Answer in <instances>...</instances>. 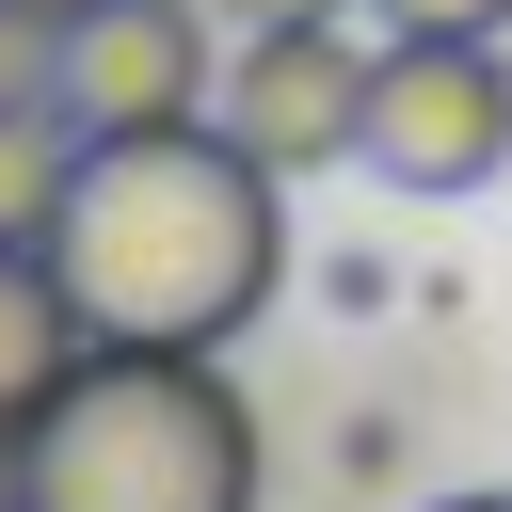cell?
<instances>
[{
	"label": "cell",
	"mask_w": 512,
	"mask_h": 512,
	"mask_svg": "<svg viewBox=\"0 0 512 512\" xmlns=\"http://www.w3.org/2000/svg\"><path fill=\"white\" fill-rule=\"evenodd\" d=\"M64 32H80V16H48V0H0V96H64Z\"/></svg>",
	"instance_id": "cell-8"
},
{
	"label": "cell",
	"mask_w": 512,
	"mask_h": 512,
	"mask_svg": "<svg viewBox=\"0 0 512 512\" xmlns=\"http://www.w3.org/2000/svg\"><path fill=\"white\" fill-rule=\"evenodd\" d=\"M224 0H96L80 32H64V112L112 144V128H176V112H208L224 96Z\"/></svg>",
	"instance_id": "cell-5"
},
{
	"label": "cell",
	"mask_w": 512,
	"mask_h": 512,
	"mask_svg": "<svg viewBox=\"0 0 512 512\" xmlns=\"http://www.w3.org/2000/svg\"><path fill=\"white\" fill-rule=\"evenodd\" d=\"M368 80H384V48H368L352 16H304V32H240L208 112H224L272 176H320V160H368Z\"/></svg>",
	"instance_id": "cell-4"
},
{
	"label": "cell",
	"mask_w": 512,
	"mask_h": 512,
	"mask_svg": "<svg viewBox=\"0 0 512 512\" xmlns=\"http://www.w3.org/2000/svg\"><path fill=\"white\" fill-rule=\"evenodd\" d=\"M32 512H256V400L224 384V352L96 336L32 416Z\"/></svg>",
	"instance_id": "cell-2"
},
{
	"label": "cell",
	"mask_w": 512,
	"mask_h": 512,
	"mask_svg": "<svg viewBox=\"0 0 512 512\" xmlns=\"http://www.w3.org/2000/svg\"><path fill=\"white\" fill-rule=\"evenodd\" d=\"M384 32H512V0H368Z\"/></svg>",
	"instance_id": "cell-9"
},
{
	"label": "cell",
	"mask_w": 512,
	"mask_h": 512,
	"mask_svg": "<svg viewBox=\"0 0 512 512\" xmlns=\"http://www.w3.org/2000/svg\"><path fill=\"white\" fill-rule=\"evenodd\" d=\"M96 352V304L64 272V240H0V416H48Z\"/></svg>",
	"instance_id": "cell-6"
},
{
	"label": "cell",
	"mask_w": 512,
	"mask_h": 512,
	"mask_svg": "<svg viewBox=\"0 0 512 512\" xmlns=\"http://www.w3.org/2000/svg\"><path fill=\"white\" fill-rule=\"evenodd\" d=\"M432 512H512V496H496V480H480V496H432Z\"/></svg>",
	"instance_id": "cell-11"
},
{
	"label": "cell",
	"mask_w": 512,
	"mask_h": 512,
	"mask_svg": "<svg viewBox=\"0 0 512 512\" xmlns=\"http://www.w3.org/2000/svg\"><path fill=\"white\" fill-rule=\"evenodd\" d=\"M48 16H96V0H48Z\"/></svg>",
	"instance_id": "cell-12"
},
{
	"label": "cell",
	"mask_w": 512,
	"mask_h": 512,
	"mask_svg": "<svg viewBox=\"0 0 512 512\" xmlns=\"http://www.w3.org/2000/svg\"><path fill=\"white\" fill-rule=\"evenodd\" d=\"M304 16H368V0H224V32H304Z\"/></svg>",
	"instance_id": "cell-10"
},
{
	"label": "cell",
	"mask_w": 512,
	"mask_h": 512,
	"mask_svg": "<svg viewBox=\"0 0 512 512\" xmlns=\"http://www.w3.org/2000/svg\"><path fill=\"white\" fill-rule=\"evenodd\" d=\"M80 160H96V128L64 96H0V240H64Z\"/></svg>",
	"instance_id": "cell-7"
},
{
	"label": "cell",
	"mask_w": 512,
	"mask_h": 512,
	"mask_svg": "<svg viewBox=\"0 0 512 512\" xmlns=\"http://www.w3.org/2000/svg\"><path fill=\"white\" fill-rule=\"evenodd\" d=\"M64 272H80L96 336H144V352H224V336L288 288V176H272L224 112L112 128V144L80 160Z\"/></svg>",
	"instance_id": "cell-1"
},
{
	"label": "cell",
	"mask_w": 512,
	"mask_h": 512,
	"mask_svg": "<svg viewBox=\"0 0 512 512\" xmlns=\"http://www.w3.org/2000/svg\"><path fill=\"white\" fill-rule=\"evenodd\" d=\"M368 176L384 192H480L512 176V48L496 32H384V80H368Z\"/></svg>",
	"instance_id": "cell-3"
}]
</instances>
